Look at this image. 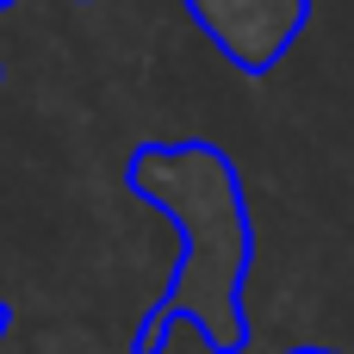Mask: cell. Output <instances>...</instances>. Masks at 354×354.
Instances as JSON below:
<instances>
[{
  "instance_id": "obj_3",
  "label": "cell",
  "mask_w": 354,
  "mask_h": 354,
  "mask_svg": "<svg viewBox=\"0 0 354 354\" xmlns=\"http://www.w3.org/2000/svg\"><path fill=\"white\" fill-rule=\"evenodd\" d=\"M6 330H12V311H6V305H0V342H6Z\"/></svg>"
},
{
  "instance_id": "obj_4",
  "label": "cell",
  "mask_w": 354,
  "mask_h": 354,
  "mask_svg": "<svg viewBox=\"0 0 354 354\" xmlns=\"http://www.w3.org/2000/svg\"><path fill=\"white\" fill-rule=\"evenodd\" d=\"M0 75H6V68H0Z\"/></svg>"
},
{
  "instance_id": "obj_2",
  "label": "cell",
  "mask_w": 354,
  "mask_h": 354,
  "mask_svg": "<svg viewBox=\"0 0 354 354\" xmlns=\"http://www.w3.org/2000/svg\"><path fill=\"white\" fill-rule=\"evenodd\" d=\"M12 0H0L6 12ZM193 12V25L243 68V75H268L280 68V56L305 37L311 25V0H180Z\"/></svg>"
},
{
  "instance_id": "obj_1",
  "label": "cell",
  "mask_w": 354,
  "mask_h": 354,
  "mask_svg": "<svg viewBox=\"0 0 354 354\" xmlns=\"http://www.w3.org/2000/svg\"><path fill=\"white\" fill-rule=\"evenodd\" d=\"M124 187L162 212L180 236V261L162 286V299L143 311L131 354H162L174 324H193L212 354H243L249 342V305L243 280L255 261V230H249V199L243 174L224 149L212 143H174V149H131Z\"/></svg>"
}]
</instances>
